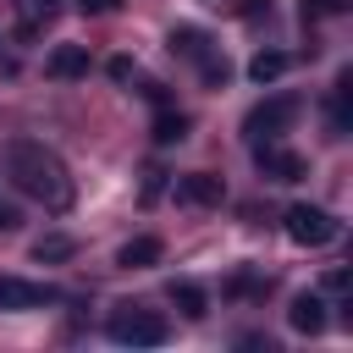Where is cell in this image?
<instances>
[{
	"label": "cell",
	"mask_w": 353,
	"mask_h": 353,
	"mask_svg": "<svg viewBox=\"0 0 353 353\" xmlns=\"http://www.w3.org/2000/svg\"><path fill=\"white\" fill-rule=\"evenodd\" d=\"M0 160H6V182H11L28 204H39L44 215H66V210H72L77 182H72L66 160H61L44 138H11Z\"/></svg>",
	"instance_id": "obj_1"
},
{
	"label": "cell",
	"mask_w": 353,
	"mask_h": 353,
	"mask_svg": "<svg viewBox=\"0 0 353 353\" xmlns=\"http://www.w3.org/2000/svg\"><path fill=\"white\" fill-rule=\"evenodd\" d=\"M165 44H171V55H182V61H188V66H193V72H199L210 88H221V83L232 77V61H226V50H221V44H215L204 28H193V22H176Z\"/></svg>",
	"instance_id": "obj_2"
},
{
	"label": "cell",
	"mask_w": 353,
	"mask_h": 353,
	"mask_svg": "<svg viewBox=\"0 0 353 353\" xmlns=\"http://www.w3.org/2000/svg\"><path fill=\"white\" fill-rule=\"evenodd\" d=\"M105 336L121 342V347H160V342L171 336V325H165V314H154V309H143V303H121V309H110Z\"/></svg>",
	"instance_id": "obj_3"
},
{
	"label": "cell",
	"mask_w": 353,
	"mask_h": 353,
	"mask_svg": "<svg viewBox=\"0 0 353 353\" xmlns=\"http://www.w3.org/2000/svg\"><path fill=\"white\" fill-rule=\"evenodd\" d=\"M292 116H298V99H292V94H270L265 105H254V110H248L243 132H248L254 143H259V138H265V143H276V138L292 127Z\"/></svg>",
	"instance_id": "obj_4"
},
{
	"label": "cell",
	"mask_w": 353,
	"mask_h": 353,
	"mask_svg": "<svg viewBox=\"0 0 353 353\" xmlns=\"http://www.w3.org/2000/svg\"><path fill=\"white\" fill-rule=\"evenodd\" d=\"M287 237H292L298 248H325V243L336 237V215L320 210V204H292V210H287Z\"/></svg>",
	"instance_id": "obj_5"
},
{
	"label": "cell",
	"mask_w": 353,
	"mask_h": 353,
	"mask_svg": "<svg viewBox=\"0 0 353 353\" xmlns=\"http://www.w3.org/2000/svg\"><path fill=\"white\" fill-rule=\"evenodd\" d=\"M61 292L55 287H44V281H22V276H0V309L6 314H22V309H44V303H55Z\"/></svg>",
	"instance_id": "obj_6"
},
{
	"label": "cell",
	"mask_w": 353,
	"mask_h": 353,
	"mask_svg": "<svg viewBox=\"0 0 353 353\" xmlns=\"http://www.w3.org/2000/svg\"><path fill=\"white\" fill-rule=\"evenodd\" d=\"M88 44H55L50 55H44V72L50 77H61V83H72V77H88Z\"/></svg>",
	"instance_id": "obj_7"
},
{
	"label": "cell",
	"mask_w": 353,
	"mask_h": 353,
	"mask_svg": "<svg viewBox=\"0 0 353 353\" xmlns=\"http://www.w3.org/2000/svg\"><path fill=\"white\" fill-rule=\"evenodd\" d=\"M221 199H226V188H221V176H210V171H193V176L176 182V204L210 210V204H221Z\"/></svg>",
	"instance_id": "obj_8"
},
{
	"label": "cell",
	"mask_w": 353,
	"mask_h": 353,
	"mask_svg": "<svg viewBox=\"0 0 353 353\" xmlns=\"http://www.w3.org/2000/svg\"><path fill=\"white\" fill-rule=\"evenodd\" d=\"M259 171L270 176V182H298L309 165H303V154H292V149H276V143H265L259 149Z\"/></svg>",
	"instance_id": "obj_9"
},
{
	"label": "cell",
	"mask_w": 353,
	"mask_h": 353,
	"mask_svg": "<svg viewBox=\"0 0 353 353\" xmlns=\"http://www.w3.org/2000/svg\"><path fill=\"white\" fill-rule=\"evenodd\" d=\"M287 325H292V331H303V336L325 331V298H320V292H298V298H292V309H287Z\"/></svg>",
	"instance_id": "obj_10"
},
{
	"label": "cell",
	"mask_w": 353,
	"mask_h": 353,
	"mask_svg": "<svg viewBox=\"0 0 353 353\" xmlns=\"http://www.w3.org/2000/svg\"><path fill=\"white\" fill-rule=\"evenodd\" d=\"M287 66H292V55H281V50H259V55L248 61V77H254V83H276Z\"/></svg>",
	"instance_id": "obj_11"
},
{
	"label": "cell",
	"mask_w": 353,
	"mask_h": 353,
	"mask_svg": "<svg viewBox=\"0 0 353 353\" xmlns=\"http://www.w3.org/2000/svg\"><path fill=\"white\" fill-rule=\"evenodd\" d=\"M160 259V237H132L127 248H121V265L127 270H143V265H154Z\"/></svg>",
	"instance_id": "obj_12"
},
{
	"label": "cell",
	"mask_w": 353,
	"mask_h": 353,
	"mask_svg": "<svg viewBox=\"0 0 353 353\" xmlns=\"http://www.w3.org/2000/svg\"><path fill=\"white\" fill-rule=\"evenodd\" d=\"M171 303H176L188 320H199V314H204V287H193V281H171Z\"/></svg>",
	"instance_id": "obj_13"
},
{
	"label": "cell",
	"mask_w": 353,
	"mask_h": 353,
	"mask_svg": "<svg viewBox=\"0 0 353 353\" xmlns=\"http://www.w3.org/2000/svg\"><path fill=\"white\" fill-rule=\"evenodd\" d=\"M182 132H188V116H182V110H171V105H160V121H154V138H160V143H176Z\"/></svg>",
	"instance_id": "obj_14"
},
{
	"label": "cell",
	"mask_w": 353,
	"mask_h": 353,
	"mask_svg": "<svg viewBox=\"0 0 353 353\" xmlns=\"http://www.w3.org/2000/svg\"><path fill=\"white\" fill-rule=\"evenodd\" d=\"M33 254L39 259H61V254H72V243L66 237H44V243H33Z\"/></svg>",
	"instance_id": "obj_15"
},
{
	"label": "cell",
	"mask_w": 353,
	"mask_h": 353,
	"mask_svg": "<svg viewBox=\"0 0 353 353\" xmlns=\"http://www.w3.org/2000/svg\"><path fill=\"white\" fill-rule=\"evenodd\" d=\"M11 226H17V210H11V204H0V232H11Z\"/></svg>",
	"instance_id": "obj_16"
},
{
	"label": "cell",
	"mask_w": 353,
	"mask_h": 353,
	"mask_svg": "<svg viewBox=\"0 0 353 353\" xmlns=\"http://www.w3.org/2000/svg\"><path fill=\"white\" fill-rule=\"evenodd\" d=\"M83 6H94V11H110V6H116V0H83Z\"/></svg>",
	"instance_id": "obj_17"
}]
</instances>
